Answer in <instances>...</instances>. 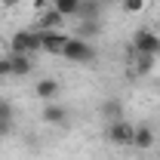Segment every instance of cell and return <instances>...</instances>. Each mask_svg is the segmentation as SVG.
I'll list each match as a JSON object with an SVG mask.
<instances>
[{
	"instance_id": "6da1fadb",
	"label": "cell",
	"mask_w": 160,
	"mask_h": 160,
	"mask_svg": "<svg viewBox=\"0 0 160 160\" xmlns=\"http://www.w3.org/2000/svg\"><path fill=\"white\" fill-rule=\"evenodd\" d=\"M9 52L12 56H34L40 52V31L37 28H22L9 37Z\"/></svg>"
},
{
	"instance_id": "7a4b0ae2",
	"label": "cell",
	"mask_w": 160,
	"mask_h": 160,
	"mask_svg": "<svg viewBox=\"0 0 160 160\" xmlns=\"http://www.w3.org/2000/svg\"><path fill=\"white\" fill-rule=\"evenodd\" d=\"M62 59L74 62V65H89V62H96V49H92V43H89V40L68 37L65 49H62Z\"/></svg>"
},
{
	"instance_id": "3957f363",
	"label": "cell",
	"mask_w": 160,
	"mask_h": 160,
	"mask_svg": "<svg viewBox=\"0 0 160 160\" xmlns=\"http://www.w3.org/2000/svg\"><path fill=\"white\" fill-rule=\"evenodd\" d=\"M129 49L132 52H139V56H160V34L157 31H151V28H139L132 40H129Z\"/></svg>"
},
{
	"instance_id": "277c9868",
	"label": "cell",
	"mask_w": 160,
	"mask_h": 160,
	"mask_svg": "<svg viewBox=\"0 0 160 160\" xmlns=\"http://www.w3.org/2000/svg\"><path fill=\"white\" fill-rule=\"evenodd\" d=\"M105 136H108V142H114V145L132 148V136H136V126H132L129 120H111V123L105 126Z\"/></svg>"
},
{
	"instance_id": "5b68a950",
	"label": "cell",
	"mask_w": 160,
	"mask_h": 160,
	"mask_svg": "<svg viewBox=\"0 0 160 160\" xmlns=\"http://www.w3.org/2000/svg\"><path fill=\"white\" fill-rule=\"evenodd\" d=\"M68 37L71 34H65V31H40V49L49 52V56H62Z\"/></svg>"
},
{
	"instance_id": "8992f818",
	"label": "cell",
	"mask_w": 160,
	"mask_h": 160,
	"mask_svg": "<svg viewBox=\"0 0 160 160\" xmlns=\"http://www.w3.org/2000/svg\"><path fill=\"white\" fill-rule=\"evenodd\" d=\"M126 68H129V74L145 77V74L154 68V56H139V52H132V49L126 46Z\"/></svg>"
},
{
	"instance_id": "52a82bcc",
	"label": "cell",
	"mask_w": 160,
	"mask_h": 160,
	"mask_svg": "<svg viewBox=\"0 0 160 160\" xmlns=\"http://www.w3.org/2000/svg\"><path fill=\"white\" fill-rule=\"evenodd\" d=\"M40 117L46 120L49 126H65V123H68V108H65V105H59V102H43Z\"/></svg>"
},
{
	"instance_id": "ba28073f",
	"label": "cell",
	"mask_w": 160,
	"mask_h": 160,
	"mask_svg": "<svg viewBox=\"0 0 160 160\" xmlns=\"http://www.w3.org/2000/svg\"><path fill=\"white\" fill-rule=\"evenodd\" d=\"M59 92H62V86H59V80H52V77H43V80L34 83V96L40 102H56Z\"/></svg>"
},
{
	"instance_id": "9c48e42d",
	"label": "cell",
	"mask_w": 160,
	"mask_h": 160,
	"mask_svg": "<svg viewBox=\"0 0 160 160\" xmlns=\"http://www.w3.org/2000/svg\"><path fill=\"white\" fill-rule=\"evenodd\" d=\"M99 31H102V25H99L96 19H77L74 37H80V40H92V37H99Z\"/></svg>"
},
{
	"instance_id": "30bf717a",
	"label": "cell",
	"mask_w": 160,
	"mask_h": 160,
	"mask_svg": "<svg viewBox=\"0 0 160 160\" xmlns=\"http://www.w3.org/2000/svg\"><path fill=\"white\" fill-rule=\"evenodd\" d=\"M132 148H139V151H148V148H154V129H151V126H136Z\"/></svg>"
},
{
	"instance_id": "8fae6325",
	"label": "cell",
	"mask_w": 160,
	"mask_h": 160,
	"mask_svg": "<svg viewBox=\"0 0 160 160\" xmlns=\"http://www.w3.org/2000/svg\"><path fill=\"white\" fill-rule=\"evenodd\" d=\"M9 65H12V77H28L34 68L31 56H12V52H9Z\"/></svg>"
},
{
	"instance_id": "7c38bea8",
	"label": "cell",
	"mask_w": 160,
	"mask_h": 160,
	"mask_svg": "<svg viewBox=\"0 0 160 160\" xmlns=\"http://www.w3.org/2000/svg\"><path fill=\"white\" fill-rule=\"evenodd\" d=\"M62 16L49 6V9H43V16H40V22H37V31H56V28H62Z\"/></svg>"
},
{
	"instance_id": "4fadbf2b",
	"label": "cell",
	"mask_w": 160,
	"mask_h": 160,
	"mask_svg": "<svg viewBox=\"0 0 160 160\" xmlns=\"http://www.w3.org/2000/svg\"><path fill=\"white\" fill-rule=\"evenodd\" d=\"M49 6L59 12L62 19H71V16H77L80 9V0H49Z\"/></svg>"
},
{
	"instance_id": "5bb4252c",
	"label": "cell",
	"mask_w": 160,
	"mask_h": 160,
	"mask_svg": "<svg viewBox=\"0 0 160 160\" xmlns=\"http://www.w3.org/2000/svg\"><path fill=\"white\" fill-rule=\"evenodd\" d=\"M99 16H102V0H80L77 19H96L99 22Z\"/></svg>"
},
{
	"instance_id": "9a60e30c",
	"label": "cell",
	"mask_w": 160,
	"mask_h": 160,
	"mask_svg": "<svg viewBox=\"0 0 160 160\" xmlns=\"http://www.w3.org/2000/svg\"><path fill=\"white\" fill-rule=\"evenodd\" d=\"M102 114L108 117V123H111V120H123V108H120V99H108L105 105H102Z\"/></svg>"
},
{
	"instance_id": "2e32d148",
	"label": "cell",
	"mask_w": 160,
	"mask_h": 160,
	"mask_svg": "<svg viewBox=\"0 0 160 160\" xmlns=\"http://www.w3.org/2000/svg\"><path fill=\"white\" fill-rule=\"evenodd\" d=\"M120 3H123V12H129V16L145 9V0H120Z\"/></svg>"
},
{
	"instance_id": "e0dca14e",
	"label": "cell",
	"mask_w": 160,
	"mask_h": 160,
	"mask_svg": "<svg viewBox=\"0 0 160 160\" xmlns=\"http://www.w3.org/2000/svg\"><path fill=\"white\" fill-rule=\"evenodd\" d=\"M12 77V65H9V56H0V80Z\"/></svg>"
},
{
	"instance_id": "ac0fdd59",
	"label": "cell",
	"mask_w": 160,
	"mask_h": 160,
	"mask_svg": "<svg viewBox=\"0 0 160 160\" xmlns=\"http://www.w3.org/2000/svg\"><path fill=\"white\" fill-rule=\"evenodd\" d=\"M12 132V117H0V139Z\"/></svg>"
},
{
	"instance_id": "d6986e66",
	"label": "cell",
	"mask_w": 160,
	"mask_h": 160,
	"mask_svg": "<svg viewBox=\"0 0 160 160\" xmlns=\"http://www.w3.org/2000/svg\"><path fill=\"white\" fill-rule=\"evenodd\" d=\"M0 117H12V105L0 99Z\"/></svg>"
},
{
	"instance_id": "ffe728a7",
	"label": "cell",
	"mask_w": 160,
	"mask_h": 160,
	"mask_svg": "<svg viewBox=\"0 0 160 160\" xmlns=\"http://www.w3.org/2000/svg\"><path fill=\"white\" fill-rule=\"evenodd\" d=\"M0 3H3V6H6V9H12V6H19L22 0H0Z\"/></svg>"
}]
</instances>
